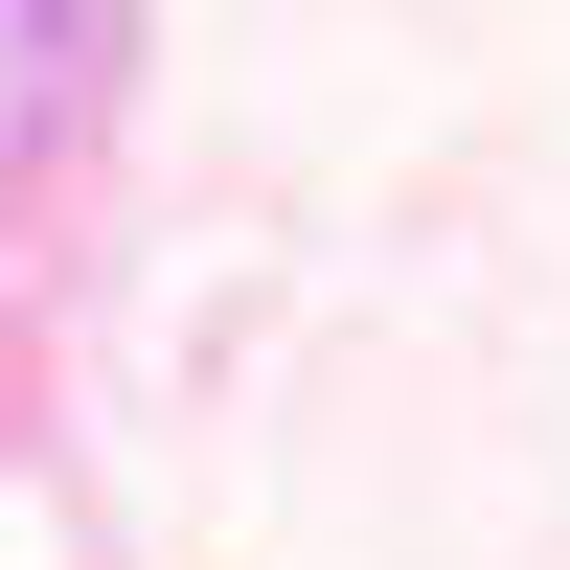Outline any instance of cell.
<instances>
[{"instance_id": "6da1fadb", "label": "cell", "mask_w": 570, "mask_h": 570, "mask_svg": "<svg viewBox=\"0 0 570 570\" xmlns=\"http://www.w3.org/2000/svg\"><path fill=\"white\" fill-rule=\"evenodd\" d=\"M91 23H115V0H0V137H69L91 115Z\"/></svg>"}]
</instances>
